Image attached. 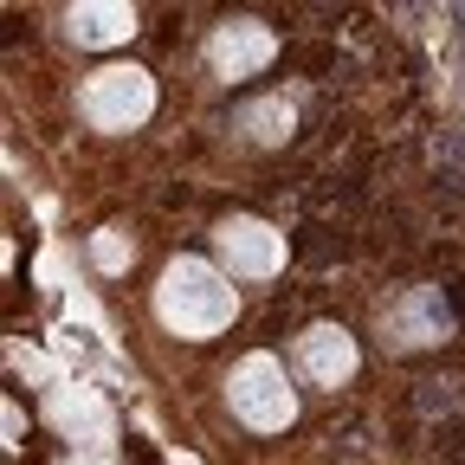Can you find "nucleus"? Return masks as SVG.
<instances>
[{
	"instance_id": "1",
	"label": "nucleus",
	"mask_w": 465,
	"mask_h": 465,
	"mask_svg": "<svg viewBox=\"0 0 465 465\" xmlns=\"http://www.w3.org/2000/svg\"><path fill=\"white\" fill-rule=\"evenodd\" d=\"M155 317L168 336L207 342L240 317V284H232L213 259H168L162 284H155Z\"/></svg>"
},
{
	"instance_id": "2",
	"label": "nucleus",
	"mask_w": 465,
	"mask_h": 465,
	"mask_svg": "<svg viewBox=\"0 0 465 465\" xmlns=\"http://www.w3.org/2000/svg\"><path fill=\"white\" fill-rule=\"evenodd\" d=\"M226 407H232V420L252 427V433H284L298 420V388H291V375H284V362L272 349H252V356H240L232 375H226Z\"/></svg>"
},
{
	"instance_id": "3",
	"label": "nucleus",
	"mask_w": 465,
	"mask_h": 465,
	"mask_svg": "<svg viewBox=\"0 0 465 465\" xmlns=\"http://www.w3.org/2000/svg\"><path fill=\"white\" fill-rule=\"evenodd\" d=\"M78 116L104 136H124V130H143L155 116V78L143 65H97L78 91Z\"/></svg>"
},
{
	"instance_id": "4",
	"label": "nucleus",
	"mask_w": 465,
	"mask_h": 465,
	"mask_svg": "<svg viewBox=\"0 0 465 465\" xmlns=\"http://www.w3.org/2000/svg\"><path fill=\"white\" fill-rule=\"evenodd\" d=\"M213 265L226 278H272V272H284V232L252 213H226L213 226Z\"/></svg>"
},
{
	"instance_id": "5",
	"label": "nucleus",
	"mask_w": 465,
	"mask_h": 465,
	"mask_svg": "<svg viewBox=\"0 0 465 465\" xmlns=\"http://www.w3.org/2000/svg\"><path fill=\"white\" fill-rule=\"evenodd\" d=\"M272 58H278V33H272L265 20H226V26H213V39H207V72H213L220 84L259 78Z\"/></svg>"
},
{
	"instance_id": "6",
	"label": "nucleus",
	"mask_w": 465,
	"mask_h": 465,
	"mask_svg": "<svg viewBox=\"0 0 465 465\" xmlns=\"http://www.w3.org/2000/svg\"><path fill=\"white\" fill-rule=\"evenodd\" d=\"M298 369H304L311 388H342L362 369V349H356V336H349L342 323H311L298 336Z\"/></svg>"
},
{
	"instance_id": "7",
	"label": "nucleus",
	"mask_w": 465,
	"mask_h": 465,
	"mask_svg": "<svg viewBox=\"0 0 465 465\" xmlns=\"http://www.w3.org/2000/svg\"><path fill=\"white\" fill-rule=\"evenodd\" d=\"M65 33L78 45H124L136 33V7H124V0H84V7L65 14Z\"/></svg>"
},
{
	"instance_id": "8",
	"label": "nucleus",
	"mask_w": 465,
	"mask_h": 465,
	"mask_svg": "<svg viewBox=\"0 0 465 465\" xmlns=\"http://www.w3.org/2000/svg\"><path fill=\"white\" fill-rule=\"evenodd\" d=\"M381 330H394V342H433L446 330V304H440V291H407V298L381 317Z\"/></svg>"
},
{
	"instance_id": "9",
	"label": "nucleus",
	"mask_w": 465,
	"mask_h": 465,
	"mask_svg": "<svg viewBox=\"0 0 465 465\" xmlns=\"http://www.w3.org/2000/svg\"><path fill=\"white\" fill-rule=\"evenodd\" d=\"M240 130H246V143L278 149L298 130V110H291V97H252V104H240Z\"/></svg>"
},
{
	"instance_id": "10",
	"label": "nucleus",
	"mask_w": 465,
	"mask_h": 465,
	"mask_svg": "<svg viewBox=\"0 0 465 465\" xmlns=\"http://www.w3.org/2000/svg\"><path fill=\"white\" fill-rule=\"evenodd\" d=\"M91 259H97L104 272H124V265L136 259V240H130V232H116V226H104L97 240H91Z\"/></svg>"
}]
</instances>
